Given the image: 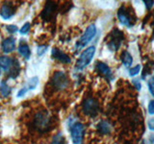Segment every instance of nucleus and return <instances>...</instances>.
<instances>
[{"mask_svg":"<svg viewBox=\"0 0 154 144\" xmlns=\"http://www.w3.org/2000/svg\"><path fill=\"white\" fill-rule=\"evenodd\" d=\"M94 53H95L94 46H90L88 48H86V49L81 53L80 57L78 58V60L76 62V64H75L76 69L82 70L83 68H85L87 65H89L94 56Z\"/></svg>","mask_w":154,"mask_h":144,"instance_id":"1","label":"nucleus"},{"mask_svg":"<svg viewBox=\"0 0 154 144\" xmlns=\"http://www.w3.org/2000/svg\"><path fill=\"white\" fill-rule=\"evenodd\" d=\"M95 34H96L95 25H94V24H90V25L87 27V29L85 30L84 34L79 38V40L76 42V44H75L76 51L82 49L84 46H86L87 44H88V43L94 38Z\"/></svg>","mask_w":154,"mask_h":144,"instance_id":"2","label":"nucleus"},{"mask_svg":"<svg viewBox=\"0 0 154 144\" xmlns=\"http://www.w3.org/2000/svg\"><path fill=\"white\" fill-rule=\"evenodd\" d=\"M50 114L48 113L46 110H41L38 112L34 118V125L38 130V131H45L49 127L50 123Z\"/></svg>","mask_w":154,"mask_h":144,"instance_id":"3","label":"nucleus"},{"mask_svg":"<svg viewBox=\"0 0 154 144\" xmlns=\"http://www.w3.org/2000/svg\"><path fill=\"white\" fill-rule=\"evenodd\" d=\"M123 40V34L122 31L118 30V29H115L112 31V33L110 34L109 36V40L107 42V46L109 47L110 50L112 51H117L120 44H122Z\"/></svg>","mask_w":154,"mask_h":144,"instance_id":"4","label":"nucleus"},{"mask_svg":"<svg viewBox=\"0 0 154 144\" xmlns=\"http://www.w3.org/2000/svg\"><path fill=\"white\" fill-rule=\"evenodd\" d=\"M52 85L58 90L65 89L69 86V79H67L66 74L63 71L55 72L52 78Z\"/></svg>","mask_w":154,"mask_h":144,"instance_id":"5","label":"nucleus"},{"mask_svg":"<svg viewBox=\"0 0 154 144\" xmlns=\"http://www.w3.org/2000/svg\"><path fill=\"white\" fill-rule=\"evenodd\" d=\"M83 112L88 116L94 117L98 112V102L94 98H87L83 102Z\"/></svg>","mask_w":154,"mask_h":144,"instance_id":"6","label":"nucleus"},{"mask_svg":"<svg viewBox=\"0 0 154 144\" xmlns=\"http://www.w3.org/2000/svg\"><path fill=\"white\" fill-rule=\"evenodd\" d=\"M70 134L73 143L80 144L82 142V138H83V134H84V125L80 122L74 123L71 126Z\"/></svg>","mask_w":154,"mask_h":144,"instance_id":"7","label":"nucleus"},{"mask_svg":"<svg viewBox=\"0 0 154 144\" xmlns=\"http://www.w3.org/2000/svg\"><path fill=\"white\" fill-rule=\"evenodd\" d=\"M56 10H57V4L55 2H52V1L46 2L45 9L42 10V18L45 21H50L55 16Z\"/></svg>","mask_w":154,"mask_h":144,"instance_id":"8","label":"nucleus"},{"mask_svg":"<svg viewBox=\"0 0 154 144\" xmlns=\"http://www.w3.org/2000/svg\"><path fill=\"white\" fill-rule=\"evenodd\" d=\"M52 57L54 58L55 60H57L58 62H62V64H69L71 62V59L69 58V55L55 47L52 49Z\"/></svg>","mask_w":154,"mask_h":144,"instance_id":"9","label":"nucleus"},{"mask_svg":"<svg viewBox=\"0 0 154 144\" xmlns=\"http://www.w3.org/2000/svg\"><path fill=\"white\" fill-rule=\"evenodd\" d=\"M118 18L120 21V23L127 27H131V17H130L129 13L126 12L124 7H122L118 11Z\"/></svg>","mask_w":154,"mask_h":144,"instance_id":"10","label":"nucleus"},{"mask_svg":"<svg viewBox=\"0 0 154 144\" xmlns=\"http://www.w3.org/2000/svg\"><path fill=\"white\" fill-rule=\"evenodd\" d=\"M14 14V9L12 3H5L0 9V16L3 19H10Z\"/></svg>","mask_w":154,"mask_h":144,"instance_id":"11","label":"nucleus"},{"mask_svg":"<svg viewBox=\"0 0 154 144\" xmlns=\"http://www.w3.org/2000/svg\"><path fill=\"white\" fill-rule=\"evenodd\" d=\"M96 69H97L101 74H102L105 78H107L109 80L113 79V74H112V70H111L110 66L108 64H106L105 62H97V64L95 65Z\"/></svg>","mask_w":154,"mask_h":144,"instance_id":"12","label":"nucleus"},{"mask_svg":"<svg viewBox=\"0 0 154 144\" xmlns=\"http://www.w3.org/2000/svg\"><path fill=\"white\" fill-rule=\"evenodd\" d=\"M14 46H16V40H14V38H8L2 42V50L6 54L14 51Z\"/></svg>","mask_w":154,"mask_h":144,"instance_id":"13","label":"nucleus"},{"mask_svg":"<svg viewBox=\"0 0 154 144\" xmlns=\"http://www.w3.org/2000/svg\"><path fill=\"white\" fill-rule=\"evenodd\" d=\"M9 76L13 79H16L17 77L20 73V65L17 60H13V64L11 65V68L8 71Z\"/></svg>","mask_w":154,"mask_h":144,"instance_id":"14","label":"nucleus"},{"mask_svg":"<svg viewBox=\"0 0 154 144\" xmlns=\"http://www.w3.org/2000/svg\"><path fill=\"white\" fill-rule=\"evenodd\" d=\"M18 52H19V54H20L25 60H29V59H30L31 51H30V48H29V45L27 44L26 42L22 41L20 44H19Z\"/></svg>","mask_w":154,"mask_h":144,"instance_id":"15","label":"nucleus"},{"mask_svg":"<svg viewBox=\"0 0 154 144\" xmlns=\"http://www.w3.org/2000/svg\"><path fill=\"white\" fill-rule=\"evenodd\" d=\"M12 64H13V59H11L10 57L7 56L0 57V68L1 69L8 72L10 68H11Z\"/></svg>","mask_w":154,"mask_h":144,"instance_id":"16","label":"nucleus"},{"mask_svg":"<svg viewBox=\"0 0 154 144\" xmlns=\"http://www.w3.org/2000/svg\"><path fill=\"white\" fill-rule=\"evenodd\" d=\"M97 130H98V132L101 134H109L111 132V130H112V127H111L109 122L105 121V120H102V121H100L98 123Z\"/></svg>","mask_w":154,"mask_h":144,"instance_id":"17","label":"nucleus"},{"mask_svg":"<svg viewBox=\"0 0 154 144\" xmlns=\"http://www.w3.org/2000/svg\"><path fill=\"white\" fill-rule=\"evenodd\" d=\"M122 64L126 67L131 66L132 62H133V57L131 56V54H130L128 51H123L122 52Z\"/></svg>","mask_w":154,"mask_h":144,"instance_id":"18","label":"nucleus"},{"mask_svg":"<svg viewBox=\"0 0 154 144\" xmlns=\"http://www.w3.org/2000/svg\"><path fill=\"white\" fill-rule=\"evenodd\" d=\"M11 88L5 83V82H2L1 84H0V93H1V95L3 96V97H8V96L11 94Z\"/></svg>","mask_w":154,"mask_h":144,"instance_id":"19","label":"nucleus"},{"mask_svg":"<svg viewBox=\"0 0 154 144\" xmlns=\"http://www.w3.org/2000/svg\"><path fill=\"white\" fill-rule=\"evenodd\" d=\"M38 84V77H37V76L32 77V78L28 81V84L26 86V88L28 90H33L37 88Z\"/></svg>","mask_w":154,"mask_h":144,"instance_id":"20","label":"nucleus"},{"mask_svg":"<svg viewBox=\"0 0 154 144\" xmlns=\"http://www.w3.org/2000/svg\"><path fill=\"white\" fill-rule=\"evenodd\" d=\"M51 144H65V137L62 134V133L57 134L56 136L53 137Z\"/></svg>","mask_w":154,"mask_h":144,"instance_id":"21","label":"nucleus"},{"mask_svg":"<svg viewBox=\"0 0 154 144\" xmlns=\"http://www.w3.org/2000/svg\"><path fill=\"white\" fill-rule=\"evenodd\" d=\"M141 64H137L135 65L133 67H131V68L129 69V75L130 76H136L137 74L140 73V71H141Z\"/></svg>","mask_w":154,"mask_h":144,"instance_id":"22","label":"nucleus"},{"mask_svg":"<svg viewBox=\"0 0 154 144\" xmlns=\"http://www.w3.org/2000/svg\"><path fill=\"white\" fill-rule=\"evenodd\" d=\"M29 30H30V23L26 22V23H24L23 26L20 28V31H19V33H20L21 35H26V34H28Z\"/></svg>","mask_w":154,"mask_h":144,"instance_id":"23","label":"nucleus"},{"mask_svg":"<svg viewBox=\"0 0 154 144\" xmlns=\"http://www.w3.org/2000/svg\"><path fill=\"white\" fill-rule=\"evenodd\" d=\"M147 85H148V89L150 91L151 95L154 97V77H151L149 78L148 82H147Z\"/></svg>","mask_w":154,"mask_h":144,"instance_id":"24","label":"nucleus"},{"mask_svg":"<svg viewBox=\"0 0 154 144\" xmlns=\"http://www.w3.org/2000/svg\"><path fill=\"white\" fill-rule=\"evenodd\" d=\"M47 45H40V46H38L37 48V53H38V56H42L47 51Z\"/></svg>","mask_w":154,"mask_h":144,"instance_id":"25","label":"nucleus"},{"mask_svg":"<svg viewBox=\"0 0 154 144\" xmlns=\"http://www.w3.org/2000/svg\"><path fill=\"white\" fill-rule=\"evenodd\" d=\"M147 112L149 114L154 115V100H151L147 106Z\"/></svg>","mask_w":154,"mask_h":144,"instance_id":"26","label":"nucleus"},{"mask_svg":"<svg viewBox=\"0 0 154 144\" xmlns=\"http://www.w3.org/2000/svg\"><path fill=\"white\" fill-rule=\"evenodd\" d=\"M6 29H7V31L9 33H11V34H14V33H16V32L18 31V28H17V25H7Z\"/></svg>","mask_w":154,"mask_h":144,"instance_id":"27","label":"nucleus"},{"mask_svg":"<svg viewBox=\"0 0 154 144\" xmlns=\"http://www.w3.org/2000/svg\"><path fill=\"white\" fill-rule=\"evenodd\" d=\"M27 88L26 86H24V88H22L21 89H19L18 90V92H17V97H22V96H24L26 93H27Z\"/></svg>","mask_w":154,"mask_h":144,"instance_id":"28","label":"nucleus"},{"mask_svg":"<svg viewBox=\"0 0 154 144\" xmlns=\"http://www.w3.org/2000/svg\"><path fill=\"white\" fill-rule=\"evenodd\" d=\"M147 126H148V129L150 130V131H154V117H152L148 120Z\"/></svg>","mask_w":154,"mask_h":144,"instance_id":"29","label":"nucleus"},{"mask_svg":"<svg viewBox=\"0 0 154 144\" xmlns=\"http://www.w3.org/2000/svg\"><path fill=\"white\" fill-rule=\"evenodd\" d=\"M143 3L146 6L147 9H150L154 5V1H152V0H146V1H143Z\"/></svg>","mask_w":154,"mask_h":144,"instance_id":"30","label":"nucleus"},{"mask_svg":"<svg viewBox=\"0 0 154 144\" xmlns=\"http://www.w3.org/2000/svg\"><path fill=\"white\" fill-rule=\"evenodd\" d=\"M133 83H134V85H135V86H136V88H137V89H138V90H141L142 86H141V83H140V82H138V81H134Z\"/></svg>","mask_w":154,"mask_h":144,"instance_id":"31","label":"nucleus"},{"mask_svg":"<svg viewBox=\"0 0 154 144\" xmlns=\"http://www.w3.org/2000/svg\"><path fill=\"white\" fill-rule=\"evenodd\" d=\"M0 74H1V68H0Z\"/></svg>","mask_w":154,"mask_h":144,"instance_id":"32","label":"nucleus"},{"mask_svg":"<svg viewBox=\"0 0 154 144\" xmlns=\"http://www.w3.org/2000/svg\"><path fill=\"white\" fill-rule=\"evenodd\" d=\"M141 144H144V142H143H143H142V143H141Z\"/></svg>","mask_w":154,"mask_h":144,"instance_id":"33","label":"nucleus"}]
</instances>
